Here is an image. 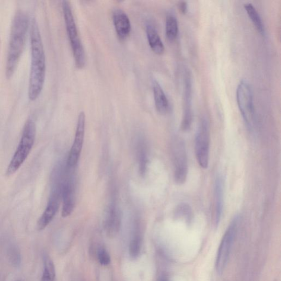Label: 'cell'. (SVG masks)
<instances>
[{
  "label": "cell",
  "instance_id": "cell-1",
  "mask_svg": "<svg viewBox=\"0 0 281 281\" xmlns=\"http://www.w3.org/2000/svg\"><path fill=\"white\" fill-rule=\"evenodd\" d=\"M31 66L28 87V97L34 101L39 98L46 76V56L39 25L32 21L30 28Z\"/></svg>",
  "mask_w": 281,
  "mask_h": 281
},
{
  "label": "cell",
  "instance_id": "cell-2",
  "mask_svg": "<svg viewBox=\"0 0 281 281\" xmlns=\"http://www.w3.org/2000/svg\"><path fill=\"white\" fill-rule=\"evenodd\" d=\"M29 17L22 10L17 12L12 22L9 40L6 75L10 79L14 74L27 41Z\"/></svg>",
  "mask_w": 281,
  "mask_h": 281
},
{
  "label": "cell",
  "instance_id": "cell-3",
  "mask_svg": "<svg viewBox=\"0 0 281 281\" xmlns=\"http://www.w3.org/2000/svg\"><path fill=\"white\" fill-rule=\"evenodd\" d=\"M35 135L34 121L31 119H28L24 126L20 144L6 171V175L10 176L14 175L21 167L33 148Z\"/></svg>",
  "mask_w": 281,
  "mask_h": 281
},
{
  "label": "cell",
  "instance_id": "cell-4",
  "mask_svg": "<svg viewBox=\"0 0 281 281\" xmlns=\"http://www.w3.org/2000/svg\"><path fill=\"white\" fill-rule=\"evenodd\" d=\"M64 19L69 37L70 45L73 51L75 65L78 68H82L85 65V51L79 36L75 21L71 5L67 0L62 3Z\"/></svg>",
  "mask_w": 281,
  "mask_h": 281
},
{
  "label": "cell",
  "instance_id": "cell-5",
  "mask_svg": "<svg viewBox=\"0 0 281 281\" xmlns=\"http://www.w3.org/2000/svg\"><path fill=\"white\" fill-rule=\"evenodd\" d=\"M236 98L239 110L249 129H252L255 122L253 93L250 83L242 80L236 91Z\"/></svg>",
  "mask_w": 281,
  "mask_h": 281
},
{
  "label": "cell",
  "instance_id": "cell-6",
  "mask_svg": "<svg viewBox=\"0 0 281 281\" xmlns=\"http://www.w3.org/2000/svg\"><path fill=\"white\" fill-rule=\"evenodd\" d=\"M239 216L235 217L223 236L216 260V270L219 274H222L227 265L229 254L235 240L239 226Z\"/></svg>",
  "mask_w": 281,
  "mask_h": 281
},
{
  "label": "cell",
  "instance_id": "cell-7",
  "mask_svg": "<svg viewBox=\"0 0 281 281\" xmlns=\"http://www.w3.org/2000/svg\"><path fill=\"white\" fill-rule=\"evenodd\" d=\"M193 78L190 70H183L182 75L183 113L181 128L187 131L191 129L193 121Z\"/></svg>",
  "mask_w": 281,
  "mask_h": 281
},
{
  "label": "cell",
  "instance_id": "cell-8",
  "mask_svg": "<svg viewBox=\"0 0 281 281\" xmlns=\"http://www.w3.org/2000/svg\"><path fill=\"white\" fill-rule=\"evenodd\" d=\"M210 130L207 120L202 119L195 139V152L197 162L203 169H207L209 162Z\"/></svg>",
  "mask_w": 281,
  "mask_h": 281
},
{
  "label": "cell",
  "instance_id": "cell-9",
  "mask_svg": "<svg viewBox=\"0 0 281 281\" xmlns=\"http://www.w3.org/2000/svg\"><path fill=\"white\" fill-rule=\"evenodd\" d=\"M174 178L181 184L186 182L188 175V159L184 144L180 138L176 139L173 145Z\"/></svg>",
  "mask_w": 281,
  "mask_h": 281
},
{
  "label": "cell",
  "instance_id": "cell-10",
  "mask_svg": "<svg viewBox=\"0 0 281 281\" xmlns=\"http://www.w3.org/2000/svg\"><path fill=\"white\" fill-rule=\"evenodd\" d=\"M62 199V182H56L50 197L47 207L37 223L38 230L42 231L53 220Z\"/></svg>",
  "mask_w": 281,
  "mask_h": 281
},
{
  "label": "cell",
  "instance_id": "cell-11",
  "mask_svg": "<svg viewBox=\"0 0 281 281\" xmlns=\"http://www.w3.org/2000/svg\"><path fill=\"white\" fill-rule=\"evenodd\" d=\"M85 119L84 112L81 111L78 118L74 143L70 150L67 159V165L68 168H74L79 162L83 144H84Z\"/></svg>",
  "mask_w": 281,
  "mask_h": 281
},
{
  "label": "cell",
  "instance_id": "cell-12",
  "mask_svg": "<svg viewBox=\"0 0 281 281\" xmlns=\"http://www.w3.org/2000/svg\"><path fill=\"white\" fill-rule=\"evenodd\" d=\"M63 207L62 216L67 218L73 212L75 203V183L71 175L66 176L62 183Z\"/></svg>",
  "mask_w": 281,
  "mask_h": 281
},
{
  "label": "cell",
  "instance_id": "cell-13",
  "mask_svg": "<svg viewBox=\"0 0 281 281\" xmlns=\"http://www.w3.org/2000/svg\"><path fill=\"white\" fill-rule=\"evenodd\" d=\"M113 21L118 37L120 39H126L129 35L131 30L129 16L124 10L118 8L113 12Z\"/></svg>",
  "mask_w": 281,
  "mask_h": 281
},
{
  "label": "cell",
  "instance_id": "cell-14",
  "mask_svg": "<svg viewBox=\"0 0 281 281\" xmlns=\"http://www.w3.org/2000/svg\"><path fill=\"white\" fill-rule=\"evenodd\" d=\"M106 231L110 237H114L119 232L121 226V216L116 204L112 203L108 207L105 220Z\"/></svg>",
  "mask_w": 281,
  "mask_h": 281
},
{
  "label": "cell",
  "instance_id": "cell-15",
  "mask_svg": "<svg viewBox=\"0 0 281 281\" xmlns=\"http://www.w3.org/2000/svg\"><path fill=\"white\" fill-rule=\"evenodd\" d=\"M224 185L222 177H217L214 187L215 222L218 226L222 218L223 211V191Z\"/></svg>",
  "mask_w": 281,
  "mask_h": 281
},
{
  "label": "cell",
  "instance_id": "cell-16",
  "mask_svg": "<svg viewBox=\"0 0 281 281\" xmlns=\"http://www.w3.org/2000/svg\"><path fill=\"white\" fill-rule=\"evenodd\" d=\"M152 86L157 111L162 114L167 113L170 108L169 102L162 87L156 79L153 80Z\"/></svg>",
  "mask_w": 281,
  "mask_h": 281
},
{
  "label": "cell",
  "instance_id": "cell-17",
  "mask_svg": "<svg viewBox=\"0 0 281 281\" xmlns=\"http://www.w3.org/2000/svg\"><path fill=\"white\" fill-rule=\"evenodd\" d=\"M146 34L150 46L153 52L158 55L163 54L165 50L164 43L154 25L151 23L147 24Z\"/></svg>",
  "mask_w": 281,
  "mask_h": 281
},
{
  "label": "cell",
  "instance_id": "cell-18",
  "mask_svg": "<svg viewBox=\"0 0 281 281\" xmlns=\"http://www.w3.org/2000/svg\"><path fill=\"white\" fill-rule=\"evenodd\" d=\"M244 8L254 26L261 35H265V27L259 12L251 3H246Z\"/></svg>",
  "mask_w": 281,
  "mask_h": 281
},
{
  "label": "cell",
  "instance_id": "cell-19",
  "mask_svg": "<svg viewBox=\"0 0 281 281\" xmlns=\"http://www.w3.org/2000/svg\"><path fill=\"white\" fill-rule=\"evenodd\" d=\"M178 25L176 17L172 15H169L166 18L165 35L170 41H174L177 36Z\"/></svg>",
  "mask_w": 281,
  "mask_h": 281
},
{
  "label": "cell",
  "instance_id": "cell-20",
  "mask_svg": "<svg viewBox=\"0 0 281 281\" xmlns=\"http://www.w3.org/2000/svg\"><path fill=\"white\" fill-rule=\"evenodd\" d=\"M56 277L55 267L53 261L48 255L43 257V270L41 281H54Z\"/></svg>",
  "mask_w": 281,
  "mask_h": 281
},
{
  "label": "cell",
  "instance_id": "cell-21",
  "mask_svg": "<svg viewBox=\"0 0 281 281\" xmlns=\"http://www.w3.org/2000/svg\"><path fill=\"white\" fill-rule=\"evenodd\" d=\"M137 152L139 173L144 176L146 174L147 168H148V156H147L145 146L143 142L139 143Z\"/></svg>",
  "mask_w": 281,
  "mask_h": 281
},
{
  "label": "cell",
  "instance_id": "cell-22",
  "mask_svg": "<svg viewBox=\"0 0 281 281\" xmlns=\"http://www.w3.org/2000/svg\"><path fill=\"white\" fill-rule=\"evenodd\" d=\"M142 240L138 234L133 236L130 241L129 245V254L132 259H136L138 257L142 251Z\"/></svg>",
  "mask_w": 281,
  "mask_h": 281
},
{
  "label": "cell",
  "instance_id": "cell-23",
  "mask_svg": "<svg viewBox=\"0 0 281 281\" xmlns=\"http://www.w3.org/2000/svg\"><path fill=\"white\" fill-rule=\"evenodd\" d=\"M175 215L178 218L189 219L193 215V209L188 203H182L175 208Z\"/></svg>",
  "mask_w": 281,
  "mask_h": 281
},
{
  "label": "cell",
  "instance_id": "cell-24",
  "mask_svg": "<svg viewBox=\"0 0 281 281\" xmlns=\"http://www.w3.org/2000/svg\"><path fill=\"white\" fill-rule=\"evenodd\" d=\"M98 259L102 265L106 266L111 263V257L104 248H101L99 251Z\"/></svg>",
  "mask_w": 281,
  "mask_h": 281
},
{
  "label": "cell",
  "instance_id": "cell-25",
  "mask_svg": "<svg viewBox=\"0 0 281 281\" xmlns=\"http://www.w3.org/2000/svg\"><path fill=\"white\" fill-rule=\"evenodd\" d=\"M10 255L13 263L17 265L20 263V262L18 261L19 260H20V258H18V256H20V254H18L17 249L12 248Z\"/></svg>",
  "mask_w": 281,
  "mask_h": 281
},
{
  "label": "cell",
  "instance_id": "cell-26",
  "mask_svg": "<svg viewBox=\"0 0 281 281\" xmlns=\"http://www.w3.org/2000/svg\"><path fill=\"white\" fill-rule=\"evenodd\" d=\"M178 9L183 14H186L188 11V5L186 2H181L178 5Z\"/></svg>",
  "mask_w": 281,
  "mask_h": 281
},
{
  "label": "cell",
  "instance_id": "cell-27",
  "mask_svg": "<svg viewBox=\"0 0 281 281\" xmlns=\"http://www.w3.org/2000/svg\"><path fill=\"white\" fill-rule=\"evenodd\" d=\"M160 281H169V280L167 279H162Z\"/></svg>",
  "mask_w": 281,
  "mask_h": 281
},
{
  "label": "cell",
  "instance_id": "cell-28",
  "mask_svg": "<svg viewBox=\"0 0 281 281\" xmlns=\"http://www.w3.org/2000/svg\"><path fill=\"white\" fill-rule=\"evenodd\" d=\"M17 281H21V280H17Z\"/></svg>",
  "mask_w": 281,
  "mask_h": 281
}]
</instances>
